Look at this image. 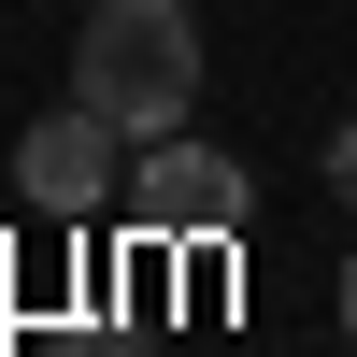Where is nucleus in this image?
Listing matches in <instances>:
<instances>
[{
    "label": "nucleus",
    "mask_w": 357,
    "mask_h": 357,
    "mask_svg": "<svg viewBox=\"0 0 357 357\" xmlns=\"http://www.w3.org/2000/svg\"><path fill=\"white\" fill-rule=\"evenodd\" d=\"M72 357H143V343H114V329H86V343H72Z\"/></svg>",
    "instance_id": "nucleus-5"
},
{
    "label": "nucleus",
    "mask_w": 357,
    "mask_h": 357,
    "mask_svg": "<svg viewBox=\"0 0 357 357\" xmlns=\"http://www.w3.org/2000/svg\"><path fill=\"white\" fill-rule=\"evenodd\" d=\"M343 329H357V257H343Z\"/></svg>",
    "instance_id": "nucleus-6"
},
{
    "label": "nucleus",
    "mask_w": 357,
    "mask_h": 357,
    "mask_svg": "<svg viewBox=\"0 0 357 357\" xmlns=\"http://www.w3.org/2000/svg\"><path fill=\"white\" fill-rule=\"evenodd\" d=\"M114 114L100 100H57V114H29V143H15V186H29V215H100V186H114Z\"/></svg>",
    "instance_id": "nucleus-3"
},
{
    "label": "nucleus",
    "mask_w": 357,
    "mask_h": 357,
    "mask_svg": "<svg viewBox=\"0 0 357 357\" xmlns=\"http://www.w3.org/2000/svg\"><path fill=\"white\" fill-rule=\"evenodd\" d=\"M129 200H143V229H158V243H229V229L257 215L243 158H215V143H186V129H172L158 158L129 172Z\"/></svg>",
    "instance_id": "nucleus-2"
},
{
    "label": "nucleus",
    "mask_w": 357,
    "mask_h": 357,
    "mask_svg": "<svg viewBox=\"0 0 357 357\" xmlns=\"http://www.w3.org/2000/svg\"><path fill=\"white\" fill-rule=\"evenodd\" d=\"M72 100H100L129 143H172L200 100V15L186 0H100L72 43Z\"/></svg>",
    "instance_id": "nucleus-1"
},
{
    "label": "nucleus",
    "mask_w": 357,
    "mask_h": 357,
    "mask_svg": "<svg viewBox=\"0 0 357 357\" xmlns=\"http://www.w3.org/2000/svg\"><path fill=\"white\" fill-rule=\"evenodd\" d=\"M329 186L357 200V114H343V129H329Z\"/></svg>",
    "instance_id": "nucleus-4"
}]
</instances>
